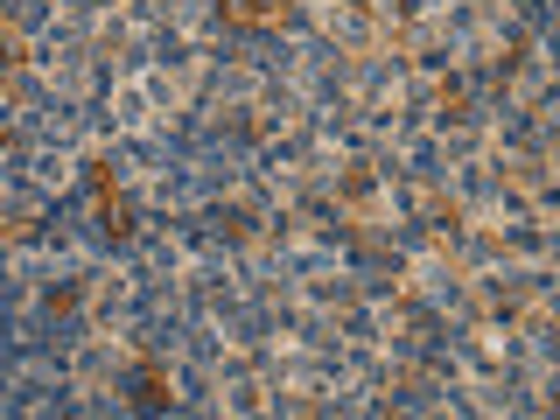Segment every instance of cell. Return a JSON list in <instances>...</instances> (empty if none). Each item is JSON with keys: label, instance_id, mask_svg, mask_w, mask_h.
<instances>
[{"label": "cell", "instance_id": "6da1fadb", "mask_svg": "<svg viewBox=\"0 0 560 420\" xmlns=\"http://www.w3.org/2000/svg\"><path fill=\"white\" fill-rule=\"evenodd\" d=\"M92 197H98L105 238H127L133 232V210H127V197H119V183H113V168H105V162H92Z\"/></svg>", "mask_w": 560, "mask_h": 420}, {"label": "cell", "instance_id": "7a4b0ae2", "mask_svg": "<svg viewBox=\"0 0 560 420\" xmlns=\"http://www.w3.org/2000/svg\"><path fill=\"white\" fill-rule=\"evenodd\" d=\"M140 407H175V393H168V378H162V364L154 358H140Z\"/></svg>", "mask_w": 560, "mask_h": 420}]
</instances>
